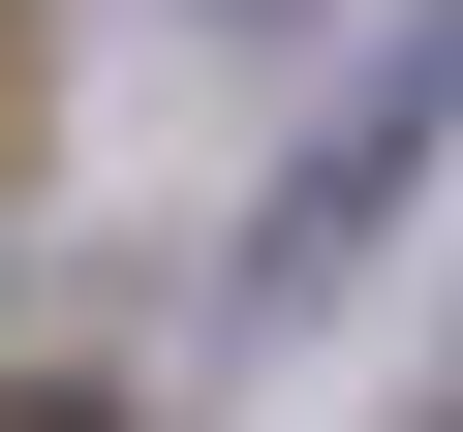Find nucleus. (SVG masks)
<instances>
[{
  "instance_id": "f257e3e1",
  "label": "nucleus",
  "mask_w": 463,
  "mask_h": 432,
  "mask_svg": "<svg viewBox=\"0 0 463 432\" xmlns=\"http://www.w3.org/2000/svg\"><path fill=\"white\" fill-rule=\"evenodd\" d=\"M32 124H62V62H32V0H0V185H32Z\"/></svg>"
},
{
  "instance_id": "f03ea898",
  "label": "nucleus",
  "mask_w": 463,
  "mask_h": 432,
  "mask_svg": "<svg viewBox=\"0 0 463 432\" xmlns=\"http://www.w3.org/2000/svg\"><path fill=\"white\" fill-rule=\"evenodd\" d=\"M0 432H124V401H93V371H0Z\"/></svg>"
}]
</instances>
